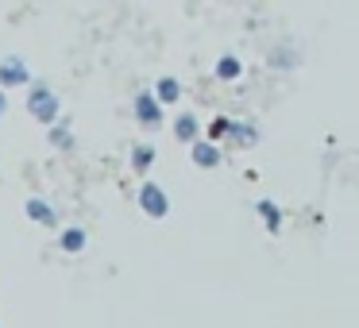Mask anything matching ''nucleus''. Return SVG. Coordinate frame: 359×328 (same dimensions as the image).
<instances>
[{
  "mask_svg": "<svg viewBox=\"0 0 359 328\" xmlns=\"http://www.w3.org/2000/svg\"><path fill=\"white\" fill-rule=\"evenodd\" d=\"M143 205H147V212H155V217H158V212H166V197L158 193L155 186H147V189H143Z\"/></svg>",
  "mask_w": 359,
  "mask_h": 328,
  "instance_id": "nucleus-1",
  "label": "nucleus"
},
{
  "mask_svg": "<svg viewBox=\"0 0 359 328\" xmlns=\"http://www.w3.org/2000/svg\"><path fill=\"white\" fill-rule=\"evenodd\" d=\"M32 109H35V116H43V120H50V116H55V101H50V97L43 93V89L32 97Z\"/></svg>",
  "mask_w": 359,
  "mask_h": 328,
  "instance_id": "nucleus-2",
  "label": "nucleus"
},
{
  "mask_svg": "<svg viewBox=\"0 0 359 328\" xmlns=\"http://www.w3.org/2000/svg\"><path fill=\"white\" fill-rule=\"evenodd\" d=\"M0 78H4V81H24V66H20L16 58H12L8 66H0Z\"/></svg>",
  "mask_w": 359,
  "mask_h": 328,
  "instance_id": "nucleus-3",
  "label": "nucleus"
},
{
  "mask_svg": "<svg viewBox=\"0 0 359 328\" xmlns=\"http://www.w3.org/2000/svg\"><path fill=\"white\" fill-rule=\"evenodd\" d=\"M158 97H163V101H174V97H178V81H163V86H158Z\"/></svg>",
  "mask_w": 359,
  "mask_h": 328,
  "instance_id": "nucleus-4",
  "label": "nucleus"
},
{
  "mask_svg": "<svg viewBox=\"0 0 359 328\" xmlns=\"http://www.w3.org/2000/svg\"><path fill=\"white\" fill-rule=\"evenodd\" d=\"M217 74H220V78H236V74H240V66H236V58H224Z\"/></svg>",
  "mask_w": 359,
  "mask_h": 328,
  "instance_id": "nucleus-5",
  "label": "nucleus"
},
{
  "mask_svg": "<svg viewBox=\"0 0 359 328\" xmlns=\"http://www.w3.org/2000/svg\"><path fill=\"white\" fill-rule=\"evenodd\" d=\"M32 217L35 220H50V209H47V205H39V201H32Z\"/></svg>",
  "mask_w": 359,
  "mask_h": 328,
  "instance_id": "nucleus-6",
  "label": "nucleus"
},
{
  "mask_svg": "<svg viewBox=\"0 0 359 328\" xmlns=\"http://www.w3.org/2000/svg\"><path fill=\"white\" fill-rule=\"evenodd\" d=\"M178 135H182V139H189V135H194V120H178Z\"/></svg>",
  "mask_w": 359,
  "mask_h": 328,
  "instance_id": "nucleus-7",
  "label": "nucleus"
},
{
  "mask_svg": "<svg viewBox=\"0 0 359 328\" xmlns=\"http://www.w3.org/2000/svg\"><path fill=\"white\" fill-rule=\"evenodd\" d=\"M197 158H201V163H217V151H212V147H201V151H197Z\"/></svg>",
  "mask_w": 359,
  "mask_h": 328,
  "instance_id": "nucleus-8",
  "label": "nucleus"
},
{
  "mask_svg": "<svg viewBox=\"0 0 359 328\" xmlns=\"http://www.w3.org/2000/svg\"><path fill=\"white\" fill-rule=\"evenodd\" d=\"M66 247H81V232H70V235H66Z\"/></svg>",
  "mask_w": 359,
  "mask_h": 328,
  "instance_id": "nucleus-9",
  "label": "nucleus"
}]
</instances>
